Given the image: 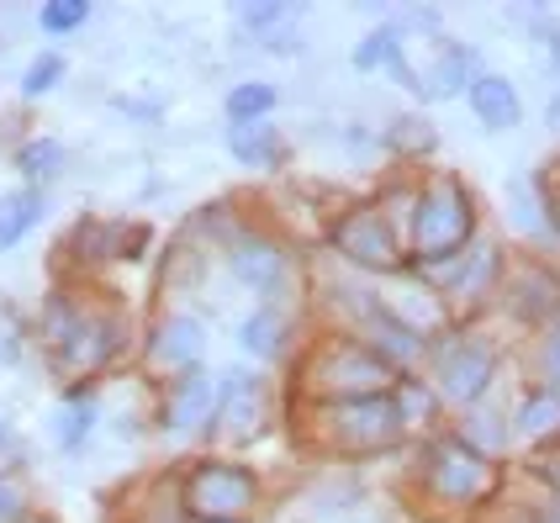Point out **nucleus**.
<instances>
[{
  "label": "nucleus",
  "instance_id": "nucleus-3",
  "mask_svg": "<svg viewBox=\"0 0 560 523\" xmlns=\"http://www.w3.org/2000/svg\"><path fill=\"white\" fill-rule=\"evenodd\" d=\"M259 502V481L249 465L201 461L180 487V508L190 523H238Z\"/></svg>",
  "mask_w": 560,
  "mask_h": 523
},
{
  "label": "nucleus",
  "instance_id": "nucleus-28",
  "mask_svg": "<svg viewBox=\"0 0 560 523\" xmlns=\"http://www.w3.org/2000/svg\"><path fill=\"white\" fill-rule=\"evenodd\" d=\"M238 16H244L249 32H270V27H280V22H291L296 5H285V0H259V5H244Z\"/></svg>",
  "mask_w": 560,
  "mask_h": 523
},
{
  "label": "nucleus",
  "instance_id": "nucleus-22",
  "mask_svg": "<svg viewBox=\"0 0 560 523\" xmlns=\"http://www.w3.org/2000/svg\"><path fill=\"white\" fill-rule=\"evenodd\" d=\"M91 429H95V407L80 397V392H74V397H69L59 412H54V439H59L63 450H80Z\"/></svg>",
  "mask_w": 560,
  "mask_h": 523
},
{
  "label": "nucleus",
  "instance_id": "nucleus-12",
  "mask_svg": "<svg viewBox=\"0 0 560 523\" xmlns=\"http://www.w3.org/2000/svg\"><path fill=\"white\" fill-rule=\"evenodd\" d=\"M201 349H207V328H201V317H186V312L170 317L154 334V360H164L175 370H190L201 360Z\"/></svg>",
  "mask_w": 560,
  "mask_h": 523
},
{
  "label": "nucleus",
  "instance_id": "nucleus-8",
  "mask_svg": "<svg viewBox=\"0 0 560 523\" xmlns=\"http://www.w3.org/2000/svg\"><path fill=\"white\" fill-rule=\"evenodd\" d=\"M492 386V349L481 344H450L439 355V392L450 402H476Z\"/></svg>",
  "mask_w": 560,
  "mask_h": 523
},
{
  "label": "nucleus",
  "instance_id": "nucleus-33",
  "mask_svg": "<svg viewBox=\"0 0 560 523\" xmlns=\"http://www.w3.org/2000/svg\"><path fill=\"white\" fill-rule=\"evenodd\" d=\"M392 138H397V149H423L429 143V127H397Z\"/></svg>",
  "mask_w": 560,
  "mask_h": 523
},
{
  "label": "nucleus",
  "instance_id": "nucleus-39",
  "mask_svg": "<svg viewBox=\"0 0 560 523\" xmlns=\"http://www.w3.org/2000/svg\"><path fill=\"white\" fill-rule=\"evenodd\" d=\"M498 523H539V519H529V513H508V519H498Z\"/></svg>",
  "mask_w": 560,
  "mask_h": 523
},
{
  "label": "nucleus",
  "instance_id": "nucleus-35",
  "mask_svg": "<svg viewBox=\"0 0 560 523\" xmlns=\"http://www.w3.org/2000/svg\"><path fill=\"white\" fill-rule=\"evenodd\" d=\"M545 370H550V375L560 381V328L550 334V344H545Z\"/></svg>",
  "mask_w": 560,
  "mask_h": 523
},
{
  "label": "nucleus",
  "instance_id": "nucleus-30",
  "mask_svg": "<svg viewBox=\"0 0 560 523\" xmlns=\"http://www.w3.org/2000/svg\"><path fill=\"white\" fill-rule=\"evenodd\" d=\"M466 444L476 455H487V450H502V423L492 412H470L466 418Z\"/></svg>",
  "mask_w": 560,
  "mask_h": 523
},
{
  "label": "nucleus",
  "instance_id": "nucleus-24",
  "mask_svg": "<svg viewBox=\"0 0 560 523\" xmlns=\"http://www.w3.org/2000/svg\"><path fill=\"white\" fill-rule=\"evenodd\" d=\"M37 22H43L48 37H63V32H74V27L91 22V0H48V5L37 11Z\"/></svg>",
  "mask_w": 560,
  "mask_h": 523
},
{
  "label": "nucleus",
  "instance_id": "nucleus-7",
  "mask_svg": "<svg viewBox=\"0 0 560 523\" xmlns=\"http://www.w3.org/2000/svg\"><path fill=\"white\" fill-rule=\"evenodd\" d=\"M212 412H218V392H212V375L207 370H180L175 375V386H170V397H164V429L170 433H196L212 423Z\"/></svg>",
  "mask_w": 560,
  "mask_h": 523
},
{
  "label": "nucleus",
  "instance_id": "nucleus-38",
  "mask_svg": "<svg viewBox=\"0 0 560 523\" xmlns=\"http://www.w3.org/2000/svg\"><path fill=\"white\" fill-rule=\"evenodd\" d=\"M545 43H550V59H556V69H560V27L550 32V37H545Z\"/></svg>",
  "mask_w": 560,
  "mask_h": 523
},
{
  "label": "nucleus",
  "instance_id": "nucleus-21",
  "mask_svg": "<svg viewBox=\"0 0 560 523\" xmlns=\"http://www.w3.org/2000/svg\"><path fill=\"white\" fill-rule=\"evenodd\" d=\"M513 429L524 433V439H545L550 429H560V397L556 392H529V397L518 402Z\"/></svg>",
  "mask_w": 560,
  "mask_h": 523
},
{
  "label": "nucleus",
  "instance_id": "nucleus-23",
  "mask_svg": "<svg viewBox=\"0 0 560 523\" xmlns=\"http://www.w3.org/2000/svg\"><path fill=\"white\" fill-rule=\"evenodd\" d=\"M270 112H276V85L249 80V85H233V91H228V117H233V123H265Z\"/></svg>",
  "mask_w": 560,
  "mask_h": 523
},
{
  "label": "nucleus",
  "instance_id": "nucleus-18",
  "mask_svg": "<svg viewBox=\"0 0 560 523\" xmlns=\"http://www.w3.org/2000/svg\"><path fill=\"white\" fill-rule=\"evenodd\" d=\"M37 217H43V196H37V190H16V196H5V201H0V248L22 244L32 228H37Z\"/></svg>",
  "mask_w": 560,
  "mask_h": 523
},
{
  "label": "nucleus",
  "instance_id": "nucleus-20",
  "mask_svg": "<svg viewBox=\"0 0 560 523\" xmlns=\"http://www.w3.org/2000/svg\"><path fill=\"white\" fill-rule=\"evenodd\" d=\"M16 170H22L32 185H48L54 175H63V143L59 138H27V143L16 149Z\"/></svg>",
  "mask_w": 560,
  "mask_h": 523
},
{
  "label": "nucleus",
  "instance_id": "nucleus-9",
  "mask_svg": "<svg viewBox=\"0 0 560 523\" xmlns=\"http://www.w3.org/2000/svg\"><path fill=\"white\" fill-rule=\"evenodd\" d=\"M466 95H470V112L481 117V127H518V117H524V106H518V91L502 80V74H476L466 85Z\"/></svg>",
  "mask_w": 560,
  "mask_h": 523
},
{
  "label": "nucleus",
  "instance_id": "nucleus-6",
  "mask_svg": "<svg viewBox=\"0 0 560 523\" xmlns=\"http://www.w3.org/2000/svg\"><path fill=\"white\" fill-rule=\"evenodd\" d=\"M334 248H339L343 259H354L360 270H375V276L402 270V244H397L392 222L375 212V207H354V212H343L339 228H334Z\"/></svg>",
  "mask_w": 560,
  "mask_h": 523
},
{
  "label": "nucleus",
  "instance_id": "nucleus-32",
  "mask_svg": "<svg viewBox=\"0 0 560 523\" xmlns=\"http://www.w3.org/2000/svg\"><path fill=\"white\" fill-rule=\"evenodd\" d=\"M498 276V248H487V254H476V265H470L466 276L455 280V291H466V297H476L481 291V280Z\"/></svg>",
  "mask_w": 560,
  "mask_h": 523
},
{
  "label": "nucleus",
  "instance_id": "nucleus-27",
  "mask_svg": "<svg viewBox=\"0 0 560 523\" xmlns=\"http://www.w3.org/2000/svg\"><path fill=\"white\" fill-rule=\"evenodd\" d=\"M59 80H63V59H59V54H37V59L27 63V74H22V95H48Z\"/></svg>",
  "mask_w": 560,
  "mask_h": 523
},
{
  "label": "nucleus",
  "instance_id": "nucleus-37",
  "mask_svg": "<svg viewBox=\"0 0 560 523\" xmlns=\"http://www.w3.org/2000/svg\"><path fill=\"white\" fill-rule=\"evenodd\" d=\"M545 117H550V127H556V132H560V85H556V91H550V106H545Z\"/></svg>",
  "mask_w": 560,
  "mask_h": 523
},
{
  "label": "nucleus",
  "instance_id": "nucleus-40",
  "mask_svg": "<svg viewBox=\"0 0 560 523\" xmlns=\"http://www.w3.org/2000/svg\"><path fill=\"white\" fill-rule=\"evenodd\" d=\"M550 207H556V222H560V196H556V201H550Z\"/></svg>",
  "mask_w": 560,
  "mask_h": 523
},
{
  "label": "nucleus",
  "instance_id": "nucleus-17",
  "mask_svg": "<svg viewBox=\"0 0 560 523\" xmlns=\"http://www.w3.org/2000/svg\"><path fill=\"white\" fill-rule=\"evenodd\" d=\"M127 344V328L122 317H91V328H85V344L74 349V365H112L117 355H122Z\"/></svg>",
  "mask_w": 560,
  "mask_h": 523
},
{
  "label": "nucleus",
  "instance_id": "nucleus-1",
  "mask_svg": "<svg viewBox=\"0 0 560 523\" xmlns=\"http://www.w3.org/2000/svg\"><path fill=\"white\" fill-rule=\"evenodd\" d=\"M302 375H307V386L323 402H339V397H375V392H386L397 370H392L386 355H375L371 344L328 339L312 349V360Z\"/></svg>",
  "mask_w": 560,
  "mask_h": 523
},
{
  "label": "nucleus",
  "instance_id": "nucleus-11",
  "mask_svg": "<svg viewBox=\"0 0 560 523\" xmlns=\"http://www.w3.org/2000/svg\"><path fill=\"white\" fill-rule=\"evenodd\" d=\"M233 276L244 280L249 291H276L285 280V248L270 239H244L233 248Z\"/></svg>",
  "mask_w": 560,
  "mask_h": 523
},
{
  "label": "nucleus",
  "instance_id": "nucleus-34",
  "mask_svg": "<svg viewBox=\"0 0 560 523\" xmlns=\"http://www.w3.org/2000/svg\"><path fill=\"white\" fill-rule=\"evenodd\" d=\"M117 106H122V112H138V123H154V117H159L154 101H117Z\"/></svg>",
  "mask_w": 560,
  "mask_h": 523
},
{
  "label": "nucleus",
  "instance_id": "nucleus-41",
  "mask_svg": "<svg viewBox=\"0 0 560 523\" xmlns=\"http://www.w3.org/2000/svg\"><path fill=\"white\" fill-rule=\"evenodd\" d=\"M0 444H5V418H0Z\"/></svg>",
  "mask_w": 560,
  "mask_h": 523
},
{
  "label": "nucleus",
  "instance_id": "nucleus-19",
  "mask_svg": "<svg viewBox=\"0 0 560 523\" xmlns=\"http://www.w3.org/2000/svg\"><path fill=\"white\" fill-rule=\"evenodd\" d=\"M238 344L249 349V355H259V360H276L280 349H285V317L280 312H249L244 317V328H238Z\"/></svg>",
  "mask_w": 560,
  "mask_h": 523
},
{
  "label": "nucleus",
  "instance_id": "nucleus-26",
  "mask_svg": "<svg viewBox=\"0 0 560 523\" xmlns=\"http://www.w3.org/2000/svg\"><path fill=\"white\" fill-rule=\"evenodd\" d=\"M392 402H397V412H402V423H423V418L434 412V392H429V386H418L412 375H402V386L392 392Z\"/></svg>",
  "mask_w": 560,
  "mask_h": 523
},
{
  "label": "nucleus",
  "instance_id": "nucleus-16",
  "mask_svg": "<svg viewBox=\"0 0 560 523\" xmlns=\"http://www.w3.org/2000/svg\"><path fill=\"white\" fill-rule=\"evenodd\" d=\"M228 149L244 164H276L280 159V132L270 123H228Z\"/></svg>",
  "mask_w": 560,
  "mask_h": 523
},
{
  "label": "nucleus",
  "instance_id": "nucleus-2",
  "mask_svg": "<svg viewBox=\"0 0 560 523\" xmlns=\"http://www.w3.org/2000/svg\"><path fill=\"white\" fill-rule=\"evenodd\" d=\"M476 233V207H470L460 181H434L418 196L412 212V254L418 259H455Z\"/></svg>",
  "mask_w": 560,
  "mask_h": 523
},
{
  "label": "nucleus",
  "instance_id": "nucleus-14",
  "mask_svg": "<svg viewBox=\"0 0 560 523\" xmlns=\"http://www.w3.org/2000/svg\"><path fill=\"white\" fill-rule=\"evenodd\" d=\"M85 328H91V317H85V307H80L74 297H48V312H43V339H48L54 355L74 360V349L85 344Z\"/></svg>",
  "mask_w": 560,
  "mask_h": 523
},
{
  "label": "nucleus",
  "instance_id": "nucleus-29",
  "mask_svg": "<svg viewBox=\"0 0 560 523\" xmlns=\"http://www.w3.org/2000/svg\"><path fill=\"white\" fill-rule=\"evenodd\" d=\"M122 228H101V222H85L80 233H74V254H85V259H106V254H117V239Z\"/></svg>",
  "mask_w": 560,
  "mask_h": 523
},
{
  "label": "nucleus",
  "instance_id": "nucleus-15",
  "mask_svg": "<svg viewBox=\"0 0 560 523\" xmlns=\"http://www.w3.org/2000/svg\"><path fill=\"white\" fill-rule=\"evenodd\" d=\"M429 74H434V80L423 85V95H434V101L444 95V101H450V95L466 91L481 69H476V54H466V48H439V59L429 63Z\"/></svg>",
  "mask_w": 560,
  "mask_h": 523
},
{
  "label": "nucleus",
  "instance_id": "nucleus-10",
  "mask_svg": "<svg viewBox=\"0 0 560 523\" xmlns=\"http://www.w3.org/2000/svg\"><path fill=\"white\" fill-rule=\"evenodd\" d=\"M228 418H222V433L228 439H254V433L265 429V386L254 381V375H228V407H222Z\"/></svg>",
  "mask_w": 560,
  "mask_h": 523
},
{
  "label": "nucleus",
  "instance_id": "nucleus-4",
  "mask_svg": "<svg viewBox=\"0 0 560 523\" xmlns=\"http://www.w3.org/2000/svg\"><path fill=\"white\" fill-rule=\"evenodd\" d=\"M317 412H323V439H328L334 450H343V455L381 450V444H392V439L407 429L402 412H397V402L386 397V392H375V397L323 402Z\"/></svg>",
  "mask_w": 560,
  "mask_h": 523
},
{
  "label": "nucleus",
  "instance_id": "nucleus-5",
  "mask_svg": "<svg viewBox=\"0 0 560 523\" xmlns=\"http://www.w3.org/2000/svg\"><path fill=\"white\" fill-rule=\"evenodd\" d=\"M423 476H429V492L439 502H487L492 487H498V470L487 455H476L466 439H434L429 444V465H423Z\"/></svg>",
  "mask_w": 560,
  "mask_h": 523
},
{
  "label": "nucleus",
  "instance_id": "nucleus-13",
  "mask_svg": "<svg viewBox=\"0 0 560 523\" xmlns=\"http://www.w3.org/2000/svg\"><path fill=\"white\" fill-rule=\"evenodd\" d=\"M513 317H524V323H545V317H556L560 312V276L550 270H524V276L513 280Z\"/></svg>",
  "mask_w": 560,
  "mask_h": 523
},
{
  "label": "nucleus",
  "instance_id": "nucleus-31",
  "mask_svg": "<svg viewBox=\"0 0 560 523\" xmlns=\"http://www.w3.org/2000/svg\"><path fill=\"white\" fill-rule=\"evenodd\" d=\"M0 523H27V492L11 476H0Z\"/></svg>",
  "mask_w": 560,
  "mask_h": 523
},
{
  "label": "nucleus",
  "instance_id": "nucleus-42",
  "mask_svg": "<svg viewBox=\"0 0 560 523\" xmlns=\"http://www.w3.org/2000/svg\"><path fill=\"white\" fill-rule=\"evenodd\" d=\"M238 523H244V519H238Z\"/></svg>",
  "mask_w": 560,
  "mask_h": 523
},
{
  "label": "nucleus",
  "instance_id": "nucleus-36",
  "mask_svg": "<svg viewBox=\"0 0 560 523\" xmlns=\"http://www.w3.org/2000/svg\"><path fill=\"white\" fill-rule=\"evenodd\" d=\"M539 476H545V481H550V487L560 492V455H556V461H545V465H539Z\"/></svg>",
  "mask_w": 560,
  "mask_h": 523
},
{
  "label": "nucleus",
  "instance_id": "nucleus-25",
  "mask_svg": "<svg viewBox=\"0 0 560 523\" xmlns=\"http://www.w3.org/2000/svg\"><path fill=\"white\" fill-rule=\"evenodd\" d=\"M402 54V27H375L360 48H354V69L365 74V69H375V63H392Z\"/></svg>",
  "mask_w": 560,
  "mask_h": 523
}]
</instances>
